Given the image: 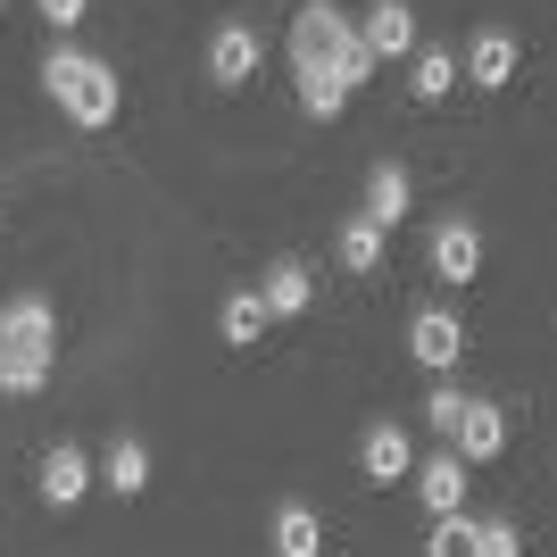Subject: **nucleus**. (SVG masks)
<instances>
[{"label":"nucleus","instance_id":"nucleus-1","mask_svg":"<svg viewBox=\"0 0 557 557\" xmlns=\"http://www.w3.org/2000/svg\"><path fill=\"white\" fill-rule=\"evenodd\" d=\"M292 67H300V75L317 67V75H333V84L349 92V84H367L374 59L358 50V25H349L333 0H308L300 17H292Z\"/></svg>","mask_w":557,"mask_h":557},{"label":"nucleus","instance_id":"nucleus-2","mask_svg":"<svg viewBox=\"0 0 557 557\" xmlns=\"http://www.w3.org/2000/svg\"><path fill=\"white\" fill-rule=\"evenodd\" d=\"M42 84H50V100H59V109H67L84 134H100V125L116 116V100H125V92H116V67H109V59L67 50V42L42 59Z\"/></svg>","mask_w":557,"mask_h":557},{"label":"nucleus","instance_id":"nucleus-3","mask_svg":"<svg viewBox=\"0 0 557 557\" xmlns=\"http://www.w3.org/2000/svg\"><path fill=\"white\" fill-rule=\"evenodd\" d=\"M0 349H25V358H59V308L42 292H17L0 300Z\"/></svg>","mask_w":557,"mask_h":557},{"label":"nucleus","instance_id":"nucleus-4","mask_svg":"<svg viewBox=\"0 0 557 557\" xmlns=\"http://www.w3.org/2000/svg\"><path fill=\"white\" fill-rule=\"evenodd\" d=\"M408 349H417V367L449 374L466 358V325L449 317V308H417V317H408Z\"/></svg>","mask_w":557,"mask_h":557},{"label":"nucleus","instance_id":"nucleus-5","mask_svg":"<svg viewBox=\"0 0 557 557\" xmlns=\"http://www.w3.org/2000/svg\"><path fill=\"white\" fill-rule=\"evenodd\" d=\"M358 50H367V59H408V50H417V9H408V0H374L367 25H358Z\"/></svg>","mask_w":557,"mask_h":557},{"label":"nucleus","instance_id":"nucleus-6","mask_svg":"<svg viewBox=\"0 0 557 557\" xmlns=\"http://www.w3.org/2000/svg\"><path fill=\"white\" fill-rule=\"evenodd\" d=\"M449 442H458V458H499V449H508V417H499L491 399H458Z\"/></svg>","mask_w":557,"mask_h":557},{"label":"nucleus","instance_id":"nucleus-7","mask_svg":"<svg viewBox=\"0 0 557 557\" xmlns=\"http://www.w3.org/2000/svg\"><path fill=\"white\" fill-rule=\"evenodd\" d=\"M250 75H258V34L250 25H216L209 34V84L233 92V84H250Z\"/></svg>","mask_w":557,"mask_h":557},{"label":"nucleus","instance_id":"nucleus-8","mask_svg":"<svg viewBox=\"0 0 557 557\" xmlns=\"http://www.w3.org/2000/svg\"><path fill=\"white\" fill-rule=\"evenodd\" d=\"M358 466H367V483H408L417 449H408L399 424H367V433H358Z\"/></svg>","mask_w":557,"mask_h":557},{"label":"nucleus","instance_id":"nucleus-9","mask_svg":"<svg viewBox=\"0 0 557 557\" xmlns=\"http://www.w3.org/2000/svg\"><path fill=\"white\" fill-rule=\"evenodd\" d=\"M474 267H483V233L466 225V216L433 225V275L442 283H474Z\"/></svg>","mask_w":557,"mask_h":557},{"label":"nucleus","instance_id":"nucleus-10","mask_svg":"<svg viewBox=\"0 0 557 557\" xmlns=\"http://www.w3.org/2000/svg\"><path fill=\"white\" fill-rule=\"evenodd\" d=\"M466 84H483V92H499V84H516V34H499V25H483V34L466 42Z\"/></svg>","mask_w":557,"mask_h":557},{"label":"nucleus","instance_id":"nucleus-11","mask_svg":"<svg viewBox=\"0 0 557 557\" xmlns=\"http://www.w3.org/2000/svg\"><path fill=\"white\" fill-rule=\"evenodd\" d=\"M408 474H417V499H424L433 516H458V508H466V458H458V449H449V458L408 466Z\"/></svg>","mask_w":557,"mask_h":557},{"label":"nucleus","instance_id":"nucleus-12","mask_svg":"<svg viewBox=\"0 0 557 557\" xmlns=\"http://www.w3.org/2000/svg\"><path fill=\"white\" fill-rule=\"evenodd\" d=\"M84 491H92V458H84L75 442H59V449L42 458V499H50V508H75Z\"/></svg>","mask_w":557,"mask_h":557},{"label":"nucleus","instance_id":"nucleus-13","mask_svg":"<svg viewBox=\"0 0 557 557\" xmlns=\"http://www.w3.org/2000/svg\"><path fill=\"white\" fill-rule=\"evenodd\" d=\"M258 300H267V317H300V308L317 300V275H308L300 258H275L267 283H258Z\"/></svg>","mask_w":557,"mask_h":557},{"label":"nucleus","instance_id":"nucleus-14","mask_svg":"<svg viewBox=\"0 0 557 557\" xmlns=\"http://www.w3.org/2000/svg\"><path fill=\"white\" fill-rule=\"evenodd\" d=\"M275 325V317H267V300H258V283H242V292H225V308H216V333H225L233 349H250L258 333Z\"/></svg>","mask_w":557,"mask_h":557},{"label":"nucleus","instance_id":"nucleus-15","mask_svg":"<svg viewBox=\"0 0 557 557\" xmlns=\"http://www.w3.org/2000/svg\"><path fill=\"white\" fill-rule=\"evenodd\" d=\"M383 242H392V233L374 225V216H349V225L333 233V258H342L349 275H374V267H383Z\"/></svg>","mask_w":557,"mask_h":557},{"label":"nucleus","instance_id":"nucleus-16","mask_svg":"<svg viewBox=\"0 0 557 557\" xmlns=\"http://www.w3.org/2000/svg\"><path fill=\"white\" fill-rule=\"evenodd\" d=\"M358 216H374V225L392 233L399 216H408V166H392V159L374 166V175H367V209H358Z\"/></svg>","mask_w":557,"mask_h":557},{"label":"nucleus","instance_id":"nucleus-17","mask_svg":"<svg viewBox=\"0 0 557 557\" xmlns=\"http://www.w3.org/2000/svg\"><path fill=\"white\" fill-rule=\"evenodd\" d=\"M100 483L116 491V499H134V491H150V449L134 442V433H116V449H109V466H100Z\"/></svg>","mask_w":557,"mask_h":557},{"label":"nucleus","instance_id":"nucleus-18","mask_svg":"<svg viewBox=\"0 0 557 557\" xmlns=\"http://www.w3.org/2000/svg\"><path fill=\"white\" fill-rule=\"evenodd\" d=\"M275 557H325V524L292 499V508H275Z\"/></svg>","mask_w":557,"mask_h":557},{"label":"nucleus","instance_id":"nucleus-19","mask_svg":"<svg viewBox=\"0 0 557 557\" xmlns=\"http://www.w3.org/2000/svg\"><path fill=\"white\" fill-rule=\"evenodd\" d=\"M449 84H458V59H449L442 42H424V50H417V67H408V92H417V100H442Z\"/></svg>","mask_w":557,"mask_h":557},{"label":"nucleus","instance_id":"nucleus-20","mask_svg":"<svg viewBox=\"0 0 557 557\" xmlns=\"http://www.w3.org/2000/svg\"><path fill=\"white\" fill-rule=\"evenodd\" d=\"M50 383V358H25V349H0V392L9 399H34Z\"/></svg>","mask_w":557,"mask_h":557},{"label":"nucleus","instance_id":"nucleus-21","mask_svg":"<svg viewBox=\"0 0 557 557\" xmlns=\"http://www.w3.org/2000/svg\"><path fill=\"white\" fill-rule=\"evenodd\" d=\"M300 109H308V116H342V109H349V92L333 84V75L308 67V75H300Z\"/></svg>","mask_w":557,"mask_h":557},{"label":"nucleus","instance_id":"nucleus-22","mask_svg":"<svg viewBox=\"0 0 557 557\" xmlns=\"http://www.w3.org/2000/svg\"><path fill=\"white\" fill-rule=\"evenodd\" d=\"M424 557H474V524H466V516H442L433 541H424Z\"/></svg>","mask_w":557,"mask_h":557},{"label":"nucleus","instance_id":"nucleus-23","mask_svg":"<svg viewBox=\"0 0 557 557\" xmlns=\"http://www.w3.org/2000/svg\"><path fill=\"white\" fill-rule=\"evenodd\" d=\"M474 557H524V541H516V524H508V516L474 524Z\"/></svg>","mask_w":557,"mask_h":557},{"label":"nucleus","instance_id":"nucleus-24","mask_svg":"<svg viewBox=\"0 0 557 557\" xmlns=\"http://www.w3.org/2000/svg\"><path fill=\"white\" fill-rule=\"evenodd\" d=\"M34 9H42V17L59 25V34H67V25H84V0H34Z\"/></svg>","mask_w":557,"mask_h":557},{"label":"nucleus","instance_id":"nucleus-25","mask_svg":"<svg viewBox=\"0 0 557 557\" xmlns=\"http://www.w3.org/2000/svg\"><path fill=\"white\" fill-rule=\"evenodd\" d=\"M449 417H458V392H433V408H424V424H433V433H449Z\"/></svg>","mask_w":557,"mask_h":557},{"label":"nucleus","instance_id":"nucleus-26","mask_svg":"<svg viewBox=\"0 0 557 557\" xmlns=\"http://www.w3.org/2000/svg\"><path fill=\"white\" fill-rule=\"evenodd\" d=\"M0 9H9V0H0Z\"/></svg>","mask_w":557,"mask_h":557}]
</instances>
